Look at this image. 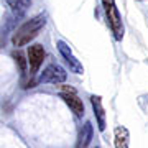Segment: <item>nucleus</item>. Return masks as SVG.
I'll list each match as a JSON object with an SVG mask.
<instances>
[{
    "instance_id": "6",
    "label": "nucleus",
    "mask_w": 148,
    "mask_h": 148,
    "mask_svg": "<svg viewBox=\"0 0 148 148\" xmlns=\"http://www.w3.org/2000/svg\"><path fill=\"white\" fill-rule=\"evenodd\" d=\"M61 99L69 106V109L74 112L76 117L84 115V104H82V101L76 95V92H63V94H61Z\"/></svg>"
},
{
    "instance_id": "4",
    "label": "nucleus",
    "mask_w": 148,
    "mask_h": 148,
    "mask_svg": "<svg viewBox=\"0 0 148 148\" xmlns=\"http://www.w3.org/2000/svg\"><path fill=\"white\" fill-rule=\"evenodd\" d=\"M58 49H59V53H61V56L64 58V61L69 64V69H71L73 73H76V74H82V73H84V68H82L81 61L73 54L71 48H69L66 43H64V41H58Z\"/></svg>"
},
{
    "instance_id": "9",
    "label": "nucleus",
    "mask_w": 148,
    "mask_h": 148,
    "mask_svg": "<svg viewBox=\"0 0 148 148\" xmlns=\"http://www.w3.org/2000/svg\"><path fill=\"white\" fill-rule=\"evenodd\" d=\"M115 147L117 148H128V132L125 128H115Z\"/></svg>"
},
{
    "instance_id": "7",
    "label": "nucleus",
    "mask_w": 148,
    "mask_h": 148,
    "mask_svg": "<svg viewBox=\"0 0 148 148\" xmlns=\"http://www.w3.org/2000/svg\"><path fill=\"white\" fill-rule=\"evenodd\" d=\"M90 102H92V109H94L95 119H97L99 130H104V128H106V114H104V107H102L101 97H99V95H92V97H90Z\"/></svg>"
},
{
    "instance_id": "1",
    "label": "nucleus",
    "mask_w": 148,
    "mask_h": 148,
    "mask_svg": "<svg viewBox=\"0 0 148 148\" xmlns=\"http://www.w3.org/2000/svg\"><path fill=\"white\" fill-rule=\"evenodd\" d=\"M45 25H46V15H45V13L36 15L35 18L28 20L27 23H23V25L16 30L13 38H12L13 46H25V45H28L33 38H36V35L40 33V30H41Z\"/></svg>"
},
{
    "instance_id": "11",
    "label": "nucleus",
    "mask_w": 148,
    "mask_h": 148,
    "mask_svg": "<svg viewBox=\"0 0 148 148\" xmlns=\"http://www.w3.org/2000/svg\"><path fill=\"white\" fill-rule=\"evenodd\" d=\"M90 137H92V128H90V123H86L84 132H82V140H81V145H82V147H86V145L90 142Z\"/></svg>"
},
{
    "instance_id": "8",
    "label": "nucleus",
    "mask_w": 148,
    "mask_h": 148,
    "mask_svg": "<svg viewBox=\"0 0 148 148\" xmlns=\"http://www.w3.org/2000/svg\"><path fill=\"white\" fill-rule=\"evenodd\" d=\"M8 3H10L12 10L15 12L18 16H21L25 12H27V8L30 7V3H32V0H7Z\"/></svg>"
},
{
    "instance_id": "2",
    "label": "nucleus",
    "mask_w": 148,
    "mask_h": 148,
    "mask_svg": "<svg viewBox=\"0 0 148 148\" xmlns=\"http://www.w3.org/2000/svg\"><path fill=\"white\" fill-rule=\"evenodd\" d=\"M102 5H104L107 21H109V27H110L114 36H115L117 41H122V38H123V25H122V16L115 5V0H102Z\"/></svg>"
},
{
    "instance_id": "3",
    "label": "nucleus",
    "mask_w": 148,
    "mask_h": 148,
    "mask_svg": "<svg viewBox=\"0 0 148 148\" xmlns=\"http://www.w3.org/2000/svg\"><path fill=\"white\" fill-rule=\"evenodd\" d=\"M68 77V73L61 68L59 64H49L40 76V82H51V84H59L64 82Z\"/></svg>"
},
{
    "instance_id": "10",
    "label": "nucleus",
    "mask_w": 148,
    "mask_h": 148,
    "mask_svg": "<svg viewBox=\"0 0 148 148\" xmlns=\"http://www.w3.org/2000/svg\"><path fill=\"white\" fill-rule=\"evenodd\" d=\"M13 59H15V63L18 64V68H20V74L25 76V74H27V66H28V59L25 58V54L21 53V51H15V53H13Z\"/></svg>"
},
{
    "instance_id": "5",
    "label": "nucleus",
    "mask_w": 148,
    "mask_h": 148,
    "mask_svg": "<svg viewBox=\"0 0 148 148\" xmlns=\"http://www.w3.org/2000/svg\"><path fill=\"white\" fill-rule=\"evenodd\" d=\"M45 59V48L41 45H32L28 48V64H30V76H35Z\"/></svg>"
}]
</instances>
